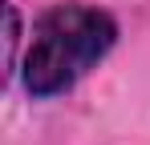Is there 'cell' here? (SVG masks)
I'll return each mask as SVG.
<instances>
[{
	"mask_svg": "<svg viewBox=\"0 0 150 145\" xmlns=\"http://www.w3.org/2000/svg\"><path fill=\"white\" fill-rule=\"evenodd\" d=\"M118 36L110 12L89 4H57L49 8L37 28L25 56V85L33 97H57L73 85L89 65H98Z\"/></svg>",
	"mask_w": 150,
	"mask_h": 145,
	"instance_id": "cell-1",
	"label": "cell"
}]
</instances>
